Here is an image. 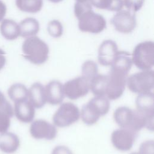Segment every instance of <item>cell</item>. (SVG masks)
Instances as JSON below:
<instances>
[{
    "label": "cell",
    "instance_id": "3957f363",
    "mask_svg": "<svg viewBox=\"0 0 154 154\" xmlns=\"http://www.w3.org/2000/svg\"><path fill=\"white\" fill-rule=\"evenodd\" d=\"M109 100L105 96H95L84 105L81 112L82 120L87 125L95 124L101 116L108 113Z\"/></svg>",
    "mask_w": 154,
    "mask_h": 154
},
{
    "label": "cell",
    "instance_id": "9a60e30c",
    "mask_svg": "<svg viewBox=\"0 0 154 154\" xmlns=\"http://www.w3.org/2000/svg\"><path fill=\"white\" fill-rule=\"evenodd\" d=\"M14 114L21 122L29 123L32 121L35 116V107L28 100L14 103Z\"/></svg>",
    "mask_w": 154,
    "mask_h": 154
},
{
    "label": "cell",
    "instance_id": "d6986e66",
    "mask_svg": "<svg viewBox=\"0 0 154 154\" xmlns=\"http://www.w3.org/2000/svg\"><path fill=\"white\" fill-rule=\"evenodd\" d=\"M137 109L145 114H154V95L151 92L139 94L136 101Z\"/></svg>",
    "mask_w": 154,
    "mask_h": 154
},
{
    "label": "cell",
    "instance_id": "5b68a950",
    "mask_svg": "<svg viewBox=\"0 0 154 154\" xmlns=\"http://www.w3.org/2000/svg\"><path fill=\"white\" fill-rule=\"evenodd\" d=\"M126 85L132 92L141 94L151 92L154 87V72L153 70H144L128 77Z\"/></svg>",
    "mask_w": 154,
    "mask_h": 154
},
{
    "label": "cell",
    "instance_id": "52a82bcc",
    "mask_svg": "<svg viewBox=\"0 0 154 154\" xmlns=\"http://www.w3.org/2000/svg\"><path fill=\"white\" fill-rule=\"evenodd\" d=\"M80 117L78 107L74 104L67 102L61 104L53 116L55 126L64 127L77 121Z\"/></svg>",
    "mask_w": 154,
    "mask_h": 154
},
{
    "label": "cell",
    "instance_id": "f1b7e54d",
    "mask_svg": "<svg viewBox=\"0 0 154 154\" xmlns=\"http://www.w3.org/2000/svg\"><path fill=\"white\" fill-rule=\"evenodd\" d=\"M92 10L91 4L87 2H76L74 6V12L75 16L78 18L82 14L87 11Z\"/></svg>",
    "mask_w": 154,
    "mask_h": 154
},
{
    "label": "cell",
    "instance_id": "603a6c76",
    "mask_svg": "<svg viewBox=\"0 0 154 154\" xmlns=\"http://www.w3.org/2000/svg\"><path fill=\"white\" fill-rule=\"evenodd\" d=\"M107 75L97 74L90 81V89L95 96H105Z\"/></svg>",
    "mask_w": 154,
    "mask_h": 154
},
{
    "label": "cell",
    "instance_id": "7a4b0ae2",
    "mask_svg": "<svg viewBox=\"0 0 154 154\" xmlns=\"http://www.w3.org/2000/svg\"><path fill=\"white\" fill-rule=\"evenodd\" d=\"M22 48L24 57L32 63L41 65L48 58L49 50L48 45L37 36L26 38Z\"/></svg>",
    "mask_w": 154,
    "mask_h": 154
},
{
    "label": "cell",
    "instance_id": "6da1fadb",
    "mask_svg": "<svg viewBox=\"0 0 154 154\" xmlns=\"http://www.w3.org/2000/svg\"><path fill=\"white\" fill-rule=\"evenodd\" d=\"M114 118L121 128L137 132L143 127L150 130H153L154 128V114H145L137 109L133 110L125 106L119 107L116 109Z\"/></svg>",
    "mask_w": 154,
    "mask_h": 154
},
{
    "label": "cell",
    "instance_id": "e0dca14e",
    "mask_svg": "<svg viewBox=\"0 0 154 154\" xmlns=\"http://www.w3.org/2000/svg\"><path fill=\"white\" fill-rule=\"evenodd\" d=\"M20 141L14 133L5 132L0 133V150L5 153H13L18 149Z\"/></svg>",
    "mask_w": 154,
    "mask_h": 154
},
{
    "label": "cell",
    "instance_id": "d6a6232c",
    "mask_svg": "<svg viewBox=\"0 0 154 154\" xmlns=\"http://www.w3.org/2000/svg\"><path fill=\"white\" fill-rule=\"evenodd\" d=\"M7 11V7L5 4L0 0V22L2 21L4 16H5Z\"/></svg>",
    "mask_w": 154,
    "mask_h": 154
},
{
    "label": "cell",
    "instance_id": "8992f818",
    "mask_svg": "<svg viewBox=\"0 0 154 154\" xmlns=\"http://www.w3.org/2000/svg\"><path fill=\"white\" fill-rule=\"evenodd\" d=\"M78 28L82 32L97 34L102 32L106 27L104 18L92 10L82 14L78 18Z\"/></svg>",
    "mask_w": 154,
    "mask_h": 154
},
{
    "label": "cell",
    "instance_id": "2e32d148",
    "mask_svg": "<svg viewBox=\"0 0 154 154\" xmlns=\"http://www.w3.org/2000/svg\"><path fill=\"white\" fill-rule=\"evenodd\" d=\"M28 100L37 109L42 107L46 103L45 87L38 82L34 83L28 89Z\"/></svg>",
    "mask_w": 154,
    "mask_h": 154
},
{
    "label": "cell",
    "instance_id": "ac0fdd59",
    "mask_svg": "<svg viewBox=\"0 0 154 154\" xmlns=\"http://www.w3.org/2000/svg\"><path fill=\"white\" fill-rule=\"evenodd\" d=\"M132 65L131 54L126 51H118L111 65V69L128 75Z\"/></svg>",
    "mask_w": 154,
    "mask_h": 154
},
{
    "label": "cell",
    "instance_id": "277c9868",
    "mask_svg": "<svg viewBox=\"0 0 154 154\" xmlns=\"http://www.w3.org/2000/svg\"><path fill=\"white\" fill-rule=\"evenodd\" d=\"M132 62L138 69L150 70L154 65V43L145 41L138 43L134 49Z\"/></svg>",
    "mask_w": 154,
    "mask_h": 154
},
{
    "label": "cell",
    "instance_id": "4316f807",
    "mask_svg": "<svg viewBox=\"0 0 154 154\" xmlns=\"http://www.w3.org/2000/svg\"><path fill=\"white\" fill-rule=\"evenodd\" d=\"M82 76L89 82L98 74V66L93 60H87L82 65Z\"/></svg>",
    "mask_w": 154,
    "mask_h": 154
},
{
    "label": "cell",
    "instance_id": "30bf717a",
    "mask_svg": "<svg viewBox=\"0 0 154 154\" xmlns=\"http://www.w3.org/2000/svg\"><path fill=\"white\" fill-rule=\"evenodd\" d=\"M137 135V132L125 128H120L112 133L111 142L117 149L128 151L132 148Z\"/></svg>",
    "mask_w": 154,
    "mask_h": 154
},
{
    "label": "cell",
    "instance_id": "44dd1931",
    "mask_svg": "<svg viewBox=\"0 0 154 154\" xmlns=\"http://www.w3.org/2000/svg\"><path fill=\"white\" fill-rule=\"evenodd\" d=\"M19 26L20 36L25 38L35 36L37 34L40 28L38 22L32 18H28L22 20Z\"/></svg>",
    "mask_w": 154,
    "mask_h": 154
},
{
    "label": "cell",
    "instance_id": "74e56055",
    "mask_svg": "<svg viewBox=\"0 0 154 154\" xmlns=\"http://www.w3.org/2000/svg\"><path fill=\"white\" fill-rule=\"evenodd\" d=\"M131 154H138V153H137V152H132V153H131Z\"/></svg>",
    "mask_w": 154,
    "mask_h": 154
},
{
    "label": "cell",
    "instance_id": "8d00e7d4",
    "mask_svg": "<svg viewBox=\"0 0 154 154\" xmlns=\"http://www.w3.org/2000/svg\"><path fill=\"white\" fill-rule=\"evenodd\" d=\"M76 2H87V1H89L90 2V0H76Z\"/></svg>",
    "mask_w": 154,
    "mask_h": 154
},
{
    "label": "cell",
    "instance_id": "484cf974",
    "mask_svg": "<svg viewBox=\"0 0 154 154\" xmlns=\"http://www.w3.org/2000/svg\"><path fill=\"white\" fill-rule=\"evenodd\" d=\"M16 5L22 11L35 13L42 9L43 0H16Z\"/></svg>",
    "mask_w": 154,
    "mask_h": 154
},
{
    "label": "cell",
    "instance_id": "4fadbf2b",
    "mask_svg": "<svg viewBox=\"0 0 154 154\" xmlns=\"http://www.w3.org/2000/svg\"><path fill=\"white\" fill-rule=\"evenodd\" d=\"M116 43L112 40H105L100 45L98 50V61L103 66L112 64L118 52Z\"/></svg>",
    "mask_w": 154,
    "mask_h": 154
},
{
    "label": "cell",
    "instance_id": "83f0119b",
    "mask_svg": "<svg viewBox=\"0 0 154 154\" xmlns=\"http://www.w3.org/2000/svg\"><path fill=\"white\" fill-rule=\"evenodd\" d=\"M48 31L50 36L58 38L62 36L63 27L61 23L58 20H52L48 25Z\"/></svg>",
    "mask_w": 154,
    "mask_h": 154
},
{
    "label": "cell",
    "instance_id": "d590c367",
    "mask_svg": "<svg viewBox=\"0 0 154 154\" xmlns=\"http://www.w3.org/2000/svg\"><path fill=\"white\" fill-rule=\"evenodd\" d=\"M49 1H50L51 2H54V3H58V2H60L62 1L63 0H49Z\"/></svg>",
    "mask_w": 154,
    "mask_h": 154
},
{
    "label": "cell",
    "instance_id": "f546056e",
    "mask_svg": "<svg viewBox=\"0 0 154 154\" xmlns=\"http://www.w3.org/2000/svg\"><path fill=\"white\" fill-rule=\"evenodd\" d=\"M138 154H154V141L147 140L143 142L140 146Z\"/></svg>",
    "mask_w": 154,
    "mask_h": 154
},
{
    "label": "cell",
    "instance_id": "5bb4252c",
    "mask_svg": "<svg viewBox=\"0 0 154 154\" xmlns=\"http://www.w3.org/2000/svg\"><path fill=\"white\" fill-rule=\"evenodd\" d=\"M46 102L52 105L61 104L64 98L63 85L57 80H52L45 87Z\"/></svg>",
    "mask_w": 154,
    "mask_h": 154
},
{
    "label": "cell",
    "instance_id": "8fae6325",
    "mask_svg": "<svg viewBox=\"0 0 154 154\" xmlns=\"http://www.w3.org/2000/svg\"><path fill=\"white\" fill-rule=\"evenodd\" d=\"M115 29L122 33H129L136 27L137 21L134 13L128 10L119 11L111 19Z\"/></svg>",
    "mask_w": 154,
    "mask_h": 154
},
{
    "label": "cell",
    "instance_id": "836d02e7",
    "mask_svg": "<svg viewBox=\"0 0 154 154\" xmlns=\"http://www.w3.org/2000/svg\"><path fill=\"white\" fill-rule=\"evenodd\" d=\"M5 55V51L0 48V71L4 68L6 62V58Z\"/></svg>",
    "mask_w": 154,
    "mask_h": 154
},
{
    "label": "cell",
    "instance_id": "1f68e13d",
    "mask_svg": "<svg viewBox=\"0 0 154 154\" xmlns=\"http://www.w3.org/2000/svg\"><path fill=\"white\" fill-rule=\"evenodd\" d=\"M52 154H73V153L66 146H58L53 149Z\"/></svg>",
    "mask_w": 154,
    "mask_h": 154
},
{
    "label": "cell",
    "instance_id": "4dcf8cb0",
    "mask_svg": "<svg viewBox=\"0 0 154 154\" xmlns=\"http://www.w3.org/2000/svg\"><path fill=\"white\" fill-rule=\"evenodd\" d=\"M123 5L132 11H137L142 7L144 0H123Z\"/></svg>",
    "mask_w": 154,
    "mask_h": 154
},
{
    "label": "cell",
    "instance_id": "cb8c5ba5",
    "mask_svg": "<svg viewBox=\"0 0 154 154\" xmlns=\"http://www.w3.org/2000/svg\"><path fill=\"white\" fill-rule=\"evenodd\" d=\"M7 94L9 98L16 103L28 100V89L22 83H14L8 88Z\"/></svg>",
    "mask_w": 154,
    "mask_h": 154
},
{
    "label": "cell",
    "instance_id": "9c48e42d",
    "mask_svg": "<svg viewBox=\"0 0 154 154\" xmlns=\"http://www.w3.org/2000/svg\"><path fill=\"white\" fill-rule=\"evenodd\" d=\"M65 96L72 100L84 97L90 90V82L82 76L66 82L63 85Z\"/></svg>",
    "mask_w": 154,
    "mask_h": 154
},
{
    "label": "cell",
    "instance_id": "d4e9b609",
    "mask_svg": "<svg viewBox=\"0 0 154 154\" xmlns=\"http://www.w3.org/2000/svg\"><path fill=\"white\" fill-rule=\"evenodd\" d=\"M94 7L109 11H119L123 7V0H90Z\"/></svg>",
    "mask_w": 154,
    "mask_h": 154
},
{
    "label": "cell",
    "instance_id": "ffe728a7",
    "mask_svg": "<svg viewBox=\"0 0 154 154\" xmlns=\"http://www.w3.org/2000/svg\"><path fill=\"white\" fill-rule=\"evenodd\" d=\"M0 31L2 36L10 40H14L20 36L19 25L11 19H4L0 25Z\"/></svg>",
    "mask_w": 154,
    "mask_h": 154
},
{
    "label": "cell",
    "instance_id": "e575fe53",
    "mask_svg": "<svg viewBox=\"0 0 154 154\" xmlns=\"http://www.w3.org/2000/svg\"><path fill=\"white\" fill-rule=\"evenodd\" d=\"M6 98L4 96V95L0 91V106L3 104V103L6 101Z\"/></svg>",
    "mask_w": 154,
    "mask_h": 154
},
{
    "label": "cell",
    "instance_id": "ba28073f",
    "mask_svg": "<svg viewBox=\"0 0 154 154\" xmlns=\"http://www.w3.org/2000/svg\"><path fill=\"white\" fill-rule=\"evenodd\" d=\"M127 78V74L110 69L107 75L105 97L111 100L120 98L125 89Z\"/></svg>",
    "mask_w": 154,
    "mask_h": 154
},
{
    "label": "cell",
    "instance_id": "7c38bea8",
    "mask_svg": "<svg viewBox=\"0 0 154 154\" xmlns=\"http://www.w3.org/2000/svg\"><path fill=\"white\" fill-rule=\"evenodd\" d=\"M29 131L31 136L37 140H51L55 138L57 133L55 125L44 120L34 121L30 126Z\"/></svg>",
    "mask_w": 154,
    "mask_h": 154
},
{
    "label": "cell",
    "instance_id": "7402d4cb",
    "mask_svg": "<svg viewBox=\"0 0 154 154\" xmlns=\"http://www.w3.org/2000/svg\"><path fill=\"white\" fill-rule=\"evenodd\" d=\"M14 115V109L10 103L6 100L0 106V133L8 130L10 126V119Z\"/></svg>",
    "mask_w": 154,
    "mask_h": 154
}]
</instances>
